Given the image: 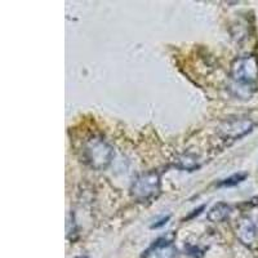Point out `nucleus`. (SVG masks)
<instances>
[{
	"mask_svg": "<svg viewBox=\"0 0 258 258\" xmlns=\"http://www.w3.org/2000/svg\"><path fill=\"white\" fill-rule=\"evenodd\" d=\"M246 178V174L245 173H236V174H232L231 177L229 178L223 179L218 183L220 187H232V186H236L239 185L240 182H243L244 179Z\"/></svg>",
	"mask_w": 258,
	"mask_h": 258,
	"instance_id": "1a4fd4ad",
	"label": "nucleus"
},
{
	"mask_svg": "<svg viewBox=\"0 0 258 258\" xmlns=\"http://www.w3.org/2000/svg\"><path fill=\"white\" fill-rule=\"evenodd\" d=\"M230 212H231V207L226 203H217L214 204L208 212V220L211 222H221L225 220L226 217H229Z\"/></svg>",
	"mask_w": 258,
	"mask_h": 258,
	"instance_id": "0eeeda50",
	"label": "nucleus"
},
{
	"mask_svg": "<svg viewBox=\"0 0 258 258\" xmlns=\"http://www.w3.org/2000/svg\"><path fill=\"white\" fill-rule=\"evenodd\" d=\"M254 123L246 117H235L230 120L223 121L218 128L220 137L225 141H236L239 138L244 137L249 132H252Z\"/></svg>",
	"mask_w": 258,
	"mask_h": 258,
	"instance_id": "20e7f679",
	"label": "nucleus"
},
{
	"mask_svg": "<svg viewBox=\"0 0 258 258\" xmlns=\"http://www.w3.org/2000/svg\"><path fill=\"white\" fill-rule=\"evenodd\" d=\"M160 174L150 170L138 176L131 186V195L138 202H149L160 194Z\"/></svg>",
	"mask_w": 258,
	"mask_h": 258,
	"instance_id": "7ed1b4c3",
	"label": "nucleus"
},
{
	"mask_svg": "<svg viewBox=\"0 0 258 258\" xmlns=\"http://www.w3.org/2000/svg\"><path fill=\"white\" fill-rule=\"evenodd\" d=\"M231 79L238 96L250 97L257 89L258 58L253 54L239 57L231 64Z\"/></svg>",
	"mask_w": 258,
	"mask_h": 258,
	"instance_id": "f257e3e1",
	"label": "nucleus"
},
{
	"mask_svg": "<svg viewBox=\"0 0 258 258\" xmlns=\"http://www.w3.org/2000/svg\"><path fill=\"white\" fill-rule=\"evenodd\" d=\"M114 158V150L105 140L92 137L83 146V160L97 170L109 167Z\"/></svg>",
	"mask_w": 258,
	"mask_h": 258,
	"instance_id": "f03ea898",
	"label": "nucleus"
},
{
	"mask_svg": "<svg viewBox=\"0 0 258 258\" xmlns=\"http://www.w3.org/2000/svg\"><path fill=\"white\" fill-rule=\"evenodd\" d=\"M144 258H178V250L167 239H159L144 252Z\"/></svg>",
	"mask_w": 258,
	"mask_h": 258,
	"instance_id": "39448f33",
	"label": "nucleus"
},
{
	"mask_svg": "<svg viewBox=\"0 0 258 258\" xmlns=\"http://www.w3.org/2000/svg\"><path fill=\"white\" fill-rule=\"evenodd\" d=\"M178 169L182 170H194V169H198L200 167V164L198 163V160H195V158L190 155H183L177 160V165H176Z\"/></svg>",
	"mask_w": 258,
	"mask_h": 258,
	"instance_id": "6e6552de",
	"label": "nucleus"
},
{
	"mask_svg": "<svg viewBox=\"0 0 258 258\" xmlns=\"http://www.w3.org/2000/svg\"><path fill=\"white\" fill-rule=\"evenodd\" d=\"M168 220H169V216H168V217H165V218H163V220H160V221H159V223H155V225H153V226H151V227H153V229H156V227H160V226H163V225H164V223H167Z\"/></svg>",
	"mask_w": 258,
	"mask_h": 258,
	"instance_id": "9d476101",
	"label": "nucleus"
},
{
	"mask_svg": "<svg viewBox=\"0 0 258 258\" xmlns=\"http://www.w3.org/2000/svg\"><path fill=\"white\" fill-rule=\"evenodd\" d=\"M236 236L239 240L246 246H253L257 243L258 239V230L255 223L250 220L249 217H244L239 220L238 225H236Z\"/></svg>",
	"mask_w": 258,
	"mask_h": 258,
	"instance_id": "423d86ee",
	"label": "nucleus"
}]
</instances>
